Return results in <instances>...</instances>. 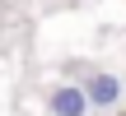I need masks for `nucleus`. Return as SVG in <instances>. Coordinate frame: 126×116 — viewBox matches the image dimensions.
<instances>
[{
    "label": "nucleus",
    "instance_id": "f03ea898",
    "mask_svg": "<svg viewBox=\"0 0 126 116\" xmlns=\"http://www.w3.org/2000/svg\"><path fill=\"white\" fill-rule=\"evenodd\" d=\"M84 88H89V102H94V107H112V102L122 98V84H117L112 74H94Z\"/></svg>",
    "mask_w": 126,
    "mask_h": 116
},
{
    "label": "nucleus",
    "instance_id": "f257e3e1",
    "mask_svg": "<svg viewBox=\"0 0 126 116\" xmlns=\"http://www.w3.org/2000/svg\"><path fill=\"white\" fill-rule=\"evenodd\" d=\"M89 88H56L51 93V116H84Z\"/></svg>",
    "mask_w": 126,
    "mask_h": 116
}]
</instances>
